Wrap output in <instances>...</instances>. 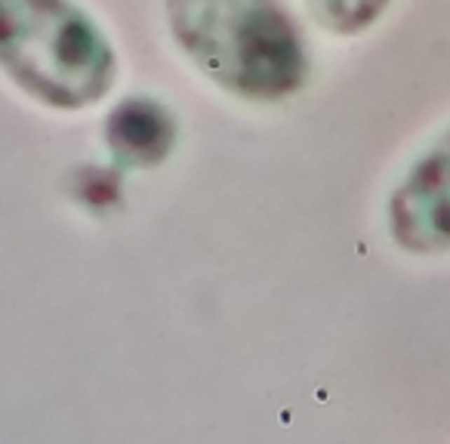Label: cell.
Instances as JSON below:
<instances>
[{
	"instance_id": "1",
	"label": "cell",
	"mask_w": 450,
	"mask_h": 444,
	"mask_svg": "<svg viewBox=\"0 0 450 444\" xmlns=\"http://www.w3.org/2000/svg\"><path fill=\"white\" fill-rule=\"evenodd\" d=\"M170 31L213 83L281 99L306 74L299 34L278 0H170Z\"/></svg>"
},
{
	"instance_id": "2",
	"label": "cell",
	"mask_w": 450,
	"mask_h": 444,
	"mask_svg": "<svg viewBox=\"0 0 450 444\" xmlns=\"http://www.w3.org/2000/svg\"><path fill=\"white\" fill-rule=\"evenodd\" d=\"M0 68L28 96L83 108L114 81V53L71 0H0Z\"/></svg>"
},
{
	"instance_id": "3",
	"label": "cell",
	"mask_w": 450,
	"mask_h": 444,
	"mask_svg": "<svg viewBox=\"0 0 450 444\" xmlns=\"http://www.w3.org/2000/svg\"><path fill=\"white\" fill-rule=\"evenodd\" d=\"M108 142L130 163H154L173 145V114L151 99H127L108 118Z\"/></svg>"
},
{
	"instance_id": "4",
	"label": "cell",
	"mask_w": 450,
	"mask_h": 444,
	"mask_svg": "<svg viewBox=\"0 0 450 444\" xmlns=\"http://www.w3.org/2000/svg\"><path fill=\"white\" fill-rule=\"evenodd\" d=\"M383 0H315V10L330 22L333 28H358L370 19Z\"/></svg>"
}]
</instances>
